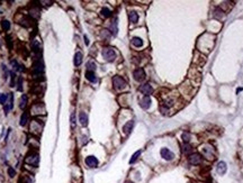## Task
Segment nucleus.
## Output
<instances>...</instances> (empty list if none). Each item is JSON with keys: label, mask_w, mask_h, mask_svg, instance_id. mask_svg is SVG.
<instances>
[{"label": "nucleus", "mask_w": 243, "mask_h": 183, "mask_svg": "<svg viewBox=\"0 0 243 183\" xmlns=\"http://www.w3.org/2000/svg\"><path fill=\"white\" fill-rule=\"evenodd\" d=\"M133 127H134V122H133V120H130V122H127V124H125L123 130H124V133L126 134V135H128V134L132 132Z\"/></svg>", "instance_id": "obj_14"}, {"label": "nucleus", "mask_w": 243, "mask_h": 183, "mask_svg": "<svg viewBox=\"0 0 243 183\" xmlns=\"http://www.w3.org/2000/svg\"><path fill=\"white\" fill-rule=\"evenodd\" d=\"M181 138H182V140L185 142V144H188V143L190 142V135L187 133H184L182 134V136H181Z\"/></svg>", "instance_id": "obj_25"}, {"label": "nucleus", "mask_w": 243, "mask_h": 183, "mask_svg": "<svg viewBox=\"0 0 243 183\" xmlns=\"http://www.w3.org/2000/svg\"><path fill=\"white\" fill-rule=\"evenodd\" d=\"M125 183H133V182H131V181H126Z\"/></svg>", "instance_id": "obj_33"}, {"label": "nucleus", "mask_w": 243, "mask_h": 183, "mask_svg": "<svg viewBox=\"0 0 243 183\" xmlns=\"http://www.w3.org/2000/svg\"><path fill=\"white\" fill-rule=\"evenodd\" d=\"M140 106L142 107V109H145V110L149 109L150 106H151V98L147 97V95H145V97L140 101Z\"/></svg>", "instance_id": "obj_10"}, {"label": "nucleus", "mask_w": 243, "mask_h": 183, "mask_svg": "<svg viewBox=\"0 0 243 183\" xmlns=\"http://www.w3.org/2000/svg\"><path fill=\"white\" fill-rule=\"evenodd\" d=\"M26 105H27V95H26V94H23L22 98H20V103H19L20 109H24V108L26 107Z\"/></svg>", "instance_id": "obj_19"}, {"label": "nucleus", "mask_w": 243, "mask_h": 183, "mask_svg": "<svg viewBox=\"0 0 243 183\" xmlns=\"http://www.w3.org/2000/svg\"><path fill=\"white\" fill-rule=\"evenodd\" d=\"M85 43H86V45H89V39H88L87 36H85Z\"/></svg>", "instance_id": "obj_32"}, {"label": "nucleus", "mask_w": 243, "mask_h": 183, "mask_svg": "<svg viewBox=\"0 0 243 183\" xmlns=\"http://www.w3.org/2000/svg\"><path fill=\"white\" fill-rule=\"evenodd\" d=\"M27 120H28V115H27V112H24L23 115H22V118H20V126H25L26 124H27Z\"/></svg>", "instance_id": "obj_20"}, {"label": "nucleus", "mask_w": 243, "mask_h": 183, "mask_svg": "<svg viewBox=\"0 0 243 183\" xmlns=\"http://www.w3.org/2000/svg\"><path fill=\"white\" fill-rule=\"evenodd\" d=\"M86 78H87L88 81H90V82H92V83H95V82L97 81V78H96V75H95V72H94V71H88V70H87V72H86Z\"/></svg>", "instance_id": "obj_15"}, {"label": "nucleus", "mask_w": 243, "mask_h": 183, "mask_svg": "<svg viewBox=\"0 0 243 183\" xmlns=\"http://www.w3.org/2000/svg\"><path fill=\"white\" fill-rule=\"evenodd\" d=\"M190 150H191V146H190V145H188V144H185L182 152H184V153H189Z\"/></svg>", "instance_id": "obj_30"}, {"label": "nucleus", "mask_w": 243, "mask_h": 183, "mask_svg": "<svg viewBox=\"0 0 243 183\" xmlns=\"http://www.w3.org/2000/svg\"><path fill=\"white\" fill-rule=\"evenodd\" d=\"M1 27H2V29L4 30H9L10 29V22H8V20H2L1 22Z\"/></svg>", "instance_id": "obj_23"}, {"label": "nucleus", "mask_w": 243, "mask_h": 183, "mask_svg": "<svg viewBox=\"0 0 243 183\" xmlns=\"http://www.w3.org/2000/svg\"><path fill=\"white\" fill-rule=\"evenodd\" d=\"M20 183H34V180L29 175H23V178L20 180Z\"/></svg>", "instance_id": "obj_21"}, {"label": "nucleus", "mask_w": 243, "mask_h": 183, "mask_svg": "<svg viewBox=\"0 0 243 183\" xmlns=\"http://www.w3.org/2000/svg\"><path fill=\"white\" fill-rule=\"evenodd\" d=\"M226 170H227V166H226V164L224 162H220V163L217 164V166H216V171H217V173H218L220 175L225 174Z\"/></svg>", "instance_id": "obj_11"}, {"label": "nucleus", "mask_w": 243, "mask_h": 183, "mask_svg": "<svg viewBox=\"0 0 243 183\" xmlns=\"http://www.w3.org/2000/svg\"><path fill=\"white\" fill-rule=\"evenodd\" d=\"M112 29H113L114 35H116L117 34V19H114L113 25H112Z\"/></svg>", "instance_id": "obj_26"}, {"label": "nucleus", "mask_w": 243, "mask_h": 183, "mask_svg": "<svg viewBox=\"0 0 243 183\" xmlns=\"http://www.w3.org/2000/svg\"><path fill=\"white\" fill-rule=\"evenodd\" d=\"M85 163L86 165L88 167H91V169H94V167H97L98 166V160H97L95 156H87L85 160Z\"/></svg>", "instance_id": "obj_4"}, {"label": "nucleus", "mask_w": 243, "mask_h": 183, "mask_svg": "<svg viewBox=\"0 0 243 183\" xmlns=\"http://www.w3.org/2000/svg\"><path fill=\"white\" fill-rule=\"evenodd\" d=\"M100 14H102V17H106V18H107V17H109L110 15H112V11L109 10L108 8H102V11H100Z\"/></svg>", "instance_id": "obj_24"}, {"label": "nucleus", "mask_w": 243, "mask_h": 183, "mask_svg": "<svg viewBox=\"0 0 243 183\" xmlns=\"http://www.w3.org/2000/svg\"><path fill=\"white\" fill-rule=\"evenodd\" d=\"M71 124H72V127H74V125H75V116H74V112L71 115Z\"/></svg>", "instance_id": "obj_31"}, {"label": "nucleus", "mask_w": 243, "mask_h": 183, "mask_svg": "<svg viewBox=\"0 0 243 183\" xmlns=\"http://www.w3.org/2000/svg\"><path fill=\"white\" fill-rule=\"evenodd\" d=\"M81 63H82V53L77 52L75 55H74V65H75V67H79Z\"/></svg>", "instance_id": "obj_16"}, {"label": "nucleus", "mask_w": 243, "mask_h": 183, "mask_svg": "<svg viewBox=\"0 0 243 183\" xmlns=\"http://www.w3.org/2000/svg\"><path fill=\"white\" fill-rule=\"evenodd\" d=\"M132 44L135 47H141L142 45H143V41L140 37H133L132 38Z\"/></svg>", "instance_id": "obj_18"}, {"label": "nucleus", "mask_w": 243, "mask_h": 183, "mask_svg": "<svg viewBox=\"0 0 243 183\" xmlns=\"http://www.w3.org/2000/svg\"><path fill=\"white\" fill-rule=\"evenodd\" d=\"M26 163L27 164H30V165H33V166H36L37 164H38V155L37 154H32V155H28L27 157H26Z\"/></svg>", "instance_id": "obj_8"}, {"label": "nucleus", "mask_w": 243, "mask_h": 183, "mask_svg": "<svg viewBox=\"0 0 243 183\" xmlns=\"http://www.w3.org/2000/svg\"><path fill=\"white\" fill-rule=\"evenodd\" d=\"M133 75H134V79H135L136 81H139V82H141V81H143L145 79V72H144V70L142 67L136 69L135 71L133 72Z\"/></svg>", "instance_id": "obj_5"}, {"label": "nucleus", "mask_w": 243, "mask_h": 183, "mask_svg": "<svg viewBox=\"0 0 243 183\" xmlns=\"http://www.w3.org/2000/svg\"><path fill=\"white\" fill-rule=\"evenodd\" d=\"M113 84L114 87H115V89L117 90L124 89L125 87L127 85V83H126V81H125L124 79L122 78V77H118V75H116V77L113 78Z\"/></svg>", "instance_id": "obj_2"}, {"label": "nucleus", "mask_w": 243, "mask_h": 183, "mask_svg": "<svg viewBox=\"0 0 243 183\" xmlns=\"http://www.w3.org/2000/svg\"><path fill=\"white\" fill-rule=\"evenodd\" d=\"M140 91H141L143 94H145V95L149 97V95L153 92V88L151 87V84L150 83H145L140 87Z\"/></svg>", "instance_id": "obj_7"}, {"label": "nucleus", "mask_w": 243, "mask_h": 183, "mask_svg": "<svg viewBox=\"0 0 243 183\" xmlns=\"http://www.w3.org/2000/svg\"><path fill=\"white\" fill-rule=\"evenodd\" d=\"M141 155V150H137V152H135L134 154H133V156H132V158L130 160V164H133V163H135V161L139 158V156Z\"/></svg>", "instance_id": "obj_22"}, {"label": "nucleus", "mask_w": 243, "mask_h": 183, "mask_svg": "<svg viewBox=\"0 0 243 183\" xmlns=\"http://www.w3.org/2000/svg\"><path fill=\"white\" fill-rule=\"evenodd\" d=\"M189 163L192 164V165H198L202 163V156L197 154V153H194L191 155L189 156Z\"/></svg>", "instance_id": "obj_6"}, {"label": "nucleus", "mask_w": 243, "mask_h": 183, "mask_svg": "<svg viewBox=\"0 0 243 183\" xmlns=\"http://www.w3.org/2000/svg\"><path fill=\"white\" fill-rule=\"evenodd\" d=\"M87 67H88V71H94L96 69V65L94 62H88L87 63Z\"/></svg>", "instance_id": "obj_27"}, {"label": "nucleus", "mask_w": 243, "mask_h": 183, "mask_svg": "<svg viewBox=\"0 0 243 183\" xmlns=\"http://www.w3.org/2000/svg\"><path fill=\"white\" fill-rule=\"evenodd\" d=\"M102 56L108 62H113L116 59V53L112 47H105L102 50Z\"/></svg>", "instance_id": "obj_1"}, {"label": "nucleus", "mask_w": 243, "mask_h": 183, "mask_svg": "<svg viewBox=\"0 0 243 183\" xmlns=\"http://www.w3.org/2000/svg\"><path fill=\"white\" fill-rule=\"evenodd\" d=\"M79 122L81 124V126H83V127H86L88 125V116L83 111H81L79 114Z\"/></svg>", "instance_id": "obj_13"}, {"label": "nucleus", "mask_w": 243, "mask_h": 183, "mask_svg": "<svg viewBox=\"0 0 243 183\" xmlns=\"http://www.w3.org/2000/svg\"><path fill=\"white\" fill-rule=\"evenodd\" d=\"M34 71L35 73H42L44 71V64H43V62L41 61V60H38V61H36L34 63Z\"/></svg>", "instance_id": "obj_12"}, {"label": "nucleus", "mask_w": 243, "mask_h": 183, "mask_svg": "<svg viewBox=\"0 0 243 183\" xmlns=\"http://www.w3.org/2000/svg\"><path fill=\"white\" fill-rule=\"evenodd\" d=\"M128 19H130V22L132 24H136L137 20H139V15L136 14L135 11H131L130 14H128Z\"/></svg>", "instance_id": "obj_17"}, {"label": "nucleus", "mask_w": 243, "mask_h": 183, "mask_svg": "<svg viewBox=\"0 0 243 183\" xmlns=\"http://www.w3.org/2000/svg\"><path fill=\"white\" fill-rule=\"evenodd\" d=\"M160 154H161V156H162V158L165 160V161H172V160L175 158V154H173L169 148H167V147L161 148Z\"/></svg>", "instance_id": "obj_3"}, {"label": "nucleus", "mask_w": 243, "mask_h": 183, "mask_svg": "<svg viewBox=\"0 0 243 183\" xmlns=\"http://www.w3.org/2000/svg\"><path fill=\"white\" fill-rule=\"evenodd\" d=\"M8 174H9L10 178H14V176L16 175V171H15L12 167H9V169H8Z\"/></svg>", "instance_id": "obj_29"}, {"label": "nucleus", "mask_w": 243, "mask_h": 183, "mask_svg": "<svg viewBox=\"0 0 243 183\" xmlns=\"http://www.w3.org/2000/svg\"><path fill=\"white\" fill-rule=\"evenodd\" d=\"M30 130H32V133L40 134L42 130V125L37 120H33L32 125H30Z\"/></svg>", "instance_id": "obj_9"}, {"label": "nucleus", "mask_w": 243, "mask_h": 183, "mask_svg": "<svg viewBox=\"0 0 243 183\" xmlns=\"http://www.w3.org/2000/svg\"><path fill=\"white\" fill-rule=\"evenodd\" d=\"M6 101H7V95L6 94L0 93V103H1V105H4Z\"/></svg>", "instance_id": "obj_28"}]
</instances>
